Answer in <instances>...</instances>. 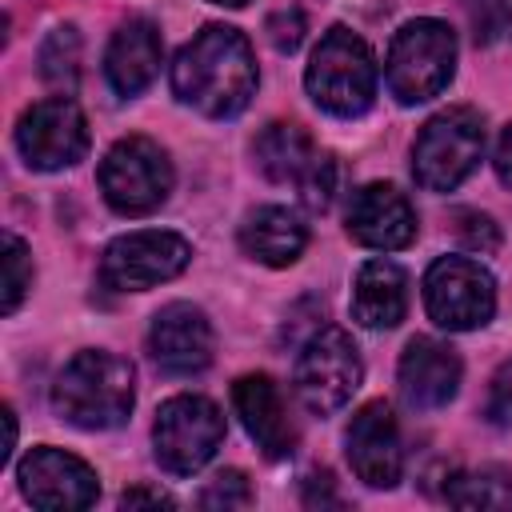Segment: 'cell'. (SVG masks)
Segmentation results:
<instances>
[{
    "mask_svg": "<svg viewBox=\"0 0 512 512\" xmlns=\"http://www.w3.org/2000/svg\"><path fill=\"white\" fill-rule=\"evenodd\" d=\"M232 408L268 460H288L296 452V424H292L288 404L272 376H264V372L240 376L232 384Z\"/></svg>",
    "mask_w": 512,
    "mask_h": 512,
    "instance_id": "cell-18",
    "label": "cell"
},
{
    "mask_svg": "<svg viewBox=\"0 0 512 512\" xmlns=\"http://www.w3.org/2000/svg\"><path fill=\"white\" fill-rule=\"evenodd\" d=\"M492 164H496V176H500V184H504V188H512V124L500 132Z\"/></svg>",
    "mask_w": 512,
    "mask_h": 512,
    "instance_id": "cell-31",
    "label": "cell"
},
{
    "mask_svg": "<svg viewBox=\"0 0 512 512\" xmlns=\"http://www.w3.org/2000/svg\"><path fill=\"white\" fill-rule=\"evenodd\" d=\"M12 444H16V416H12V408L4 404V448H0V460L12 456Z\"/></svg>",
    "mask_w": 512,
    "mask_h": 512,
    "instance_id": "cell-33",
    "label": "cell"
},
{
    "mask_svg": "<svg viewBox=\"0 0 512 512\" xmlns=\"http://www.w3.org/2000/svg\"><path fill=\"white\" fill-rule=\"evenodd\" d=\"M456 72V32L444 20H408L384 60V84L400 104H424L448 88Z\"/></svg>",
    "mask_w": 512,
    "mask_h": 512,
    "instance_id": "cell-4",
    "label": "cell"
},
{
    "mask_svg": "<svg viewBox=\"0 0 512 512\" xmlns=\"http://www.w3.org/2000/svg\"><path fill=\"white\" fill-rule=\"evenodd\" d=\"M160 72V28L144 16L124 20L104 52V76L116 96H140Z\"/></svg>",
    "mask_w": 512,
    "mask_h": 512,
    "instance_id": "cell-19",
    "label": "cell"
},
{
    "mask_svg": "<svg viewBox=\"0 0 512 512\" xmlns=\"http://www.w3.org/2000/svg\"><path fill=\"white\" fill-rule=\"evenodd\" d=\"M248 504H252V488L240 468L216 472L208 480V488L200 492V508H248Z\"/></svg>",
    "mask_w": 512,
    "mask_h": 512,
    "instance_id": "cell-26",
    "label": "cell"
},
{
    "mask_svg": "<svg viewBox=\"0 0 512 512\" xmlns=\"http://www.w3.org/2000/svg\"><path fill=\"white\" fill-rule=\"evenodd\" d=\"M120 504H124V508H136V504H164V508H172L176 500H172L168 492H160V488H128V492L120 496Z\"/></svg>",
    "mask_w": 512,
    "mask_h": 512,
    "instance_id": "cell-32",
    "label": "cell"
},
{
    "mask_svg": "<svg viewBox=\"0 0 512 512\" xmlns=\"http://www.w3.org/2000/svg\"><path fill=\"white\" fill-rule=\"evenodd\" d=\"M136 404V368L104 348L76 352L52 384V412L84 432L120 428Z\"/></svg>",
    "mask_w": 512,
    "mask_h": 512,
    "instance_id": "cell-2",
    "label": "cell"
},
{
    "mask_svg": "<svg viewBox=\"0 0 512 512\" xmlns=\"http://www.w3.org/2000/svg\"><path fill=\"white\" fill-rule=\"evenodd\" d=\"M264 32H268V40H272L276 52H296V48L304 44L308 20H304L300 8H280V12H272V16L264 20Z\"/></svg>",
    "mask_w": 512,
    "mask_h": 512,
    "instance_id": "cell-27",
    "label": "cell"
},
{
    "mask_svg": "<svg viewBox=\"0 0 512 512\" xmlns=\"http://www.w3.org/2000/svg\"><path fill=\"white\" fill-rule=\"evenodd\" d=\"M16 476H20L24 500L44 508V512H80V508H92L96 496H100L96 472L80 456H72L64 448H52V444L32 448L20 460Z\"/></svg>",
    "mask_w": 512,
    "mask_h": 512,
    "instance_id": "cell-13",
    "label": "cell"
},
{
    "mask_svg": "<svg viewBox=\"0 0 512 512\" xmlns=\"http://www.w3.org/2000/svg\"><path fill=\"white\" fill-rule=\"evenodd\" d=\"M192 260V244L180 232L140 228L116 236L100 256V280L112 292H148L180 276Z\"/></svg>",
    "mask_w": 512,
    "mask_h": 512,
    "instance_id": "cell-11",
    "label": "cell"
},
{
    "mask_svg": "<svg viewBox=\"0 0 512 512\" xmlns=\"http://www.w3.org/2000/svg\"><path fill=\"white\" fill-rule=\"evenodd\" d=\"M152 444H156V464L168 476H192L224 444V412L208 396H192V392L172 396L156 412Z\"/></svg>",
    "mask_w": 512,
    "mask_h": 512,
    "instance_id": "cell-8",
    "label": "cell"
},
{
    "mask_svg": "<svg viewBox=\"0 0 512 512\" xmlns=\"http://www.w3.org/2000/svg\"><path fill=\"white\" fill-rule=\"evenodd\" d=\"M408 312V276L396 260H368L352 280V320L364 328H396Z\"/></svg>",
    "mask_w": 512,
    "mask_h": 512,
    "instance_id": "cell-20",
    "label": "cell"
},
{
    "mask_svg": "<svg viewBox=\"0 0 512 512\" xmlns=\"http://www.w3.org/2000/svg\"><path fill=\"white\" fill-rule=\"evenodd\" d=\"M456 236L468 252H496L500 248V228L484 212H456Z\"/></svg>",
    "mask_w": 512,
    "mask_h": 512,
    "instance_id": "cell-28",
    "label": "cell"
},
{
    "mask_svg": "<svg viewBox=\"0 0 512 512\" xmlns=\"http://www.w3.org/2000/svg\"><path fill=\"white\" fill-rule=\"evenodd\" d=\"M148 352L156 360L160 372L168 376H196L212 364V324L204 316V308L176 300L164 304L152 316L148 328Z\"/></svg>",
    "mask_w": 512,
    "mask_h": 512,
    "instance_id": "cell-14",
    "label": "cell"
},
{
    "mask_svg": "<svg viewBox=\"0 0 512 512\" xmlns=\"http://www.w3.org/2000/svg\"><path fill=\"white\" fill-rule=\"evenodd\" d=\"M484 156V120L476 108L436 112L412 144V176L428 192H452L464 184Z\"/></svg>",
    "mask_w": 512,
    "mask_h": 512,
    "instance_id": "cell-5",
    "label": "cell"
},
{
    "mask_svg": "<svg viewBox=\"0 0 512 512\" xmlns=\"http://www.w3.org/2000/svg\"><path fill=\"white\" fill-rule=\"evenodd\" d=\"M208 4H220V8H244L248 0H208Z\"/></svg>",
    "mask_w": 512,
    "mask_h": 512,
    "instance_id": "cell-34",
    "label": "cell"
},
{
    "mask_svg": "<svg viewBox=\"0 0 512 512\" xmlns=\"http://www.w3.org/2000/svg\"><path fill=\"white\" fill-rule=\"evenodd\" d=\"M16 148L28 168L36 172H60L84 160L88 152V120L76 100L48 96L32 108H24L16 124Z\"/></svg>",
    "mask_w": 512,
    "mask_h": 512,
    "instance_id": "cell-12",
    "label": "cell"
},
{
    "mask_svg": "<svg viewBox=\"0 0 512 512\" xmlns=\"http://www.w3.org/2000/svg\"><path fill=\"white\" fill-rule=\"evenodd\" d=\"M256 168L272 184H292L300 204L312 212H324L336 192V160L316 148V140L300 124H268L252 144Z\"/></svg>",
    "mask_w": 512,
    "mask_h": 512,
    "instance_id": "cell-6",
    "label": "cell"
},
{
    "mask_svg": "<svg viewBox=\"0 0 512 512\" xmlns=\"http://www.w3.org/2000/svg\"><path fill=\"white\" fill-rule=\"evenodd\" d=\"M424 308L448 332L484 328L496 312V280L472 256H440L424 272Z\"/></svg>",
    "mask_w": 512,
    "mask_h": 512,
    "instance_id": "cell-10",
    "label": "cell"
},
{
    "mask_svg": "<svg viewBox=\"0 0 512 512\" xmlns=\"http://www.w3.org/2000/svg\"><path fill=\"white\" fill-rule=\"evenodd\" d=\"M40 76L44 84L72 92L80 84V32L72 24H60L48 32V40L40 44Z\"/></svg>",
    "mask_w": 512,
    "mask_h": 512,
    "instance_id": "cell-23",
    "label": "cell"
},
{
    "mask_svg": "<svg viewBox=\"0 0 512 512\" xmlns=\"http://www.w3.org/2000/svg\"><path fill=\"white\" fill-rule=\"evenodd\" d=\"M444 500L456 508H512V472L500 464L460 472L444 488Z\"/></svg>",
    "mask_w": 512,
    "mask_h": 512,
    "instance_id": "cell-22",
    "label": "cell"
},
{
    "mask_svg": "<svg viewBox=\"0 0 512 512\" xmlns=\"http://www.w3.org/2000/svg\"><path fill=\"white\" fill-rule=\"evenodd\" d=\"M304 504H308V508H344L332 472H312V476H304Z\"/></svg>",
    "mask_w": 512,
    "mask_h": 512,
    "instance_id": "cell-30",
    "label": "cell"
},
{
    "mask_svg": "<svg viewBox=\"0 0 512 512\" xmlns=\"http://www.w3.org/2000/svg\"><path fill=\"white\" fill-rule=\"evenodd\" d=\"M348 464L368 488H392L404 476V448L396 416L384 400H368L348 424Z\"/></svg>",
    "mask_w": 512,
    "mask_h": 512,
    "instance_id": "cell-16",
    "label": "cell"
},
{
    "mask_svg": "<svg viewBox=\"0 0 512 512\" xmlns=\"http://www.w3.org/2000/svg\"><path fill=\"white\" fill-rule=\"evenodd\" d=\"M460 356L456 348H448L444 340H432V336H412L400 352V368H396V380H400V396L408 408L416 412H432V408H444L456 388H460Z\"/></svg>",
    "mask_w": 512,
    "mask_h": 512,
    "instance_id": "cell-17",
    "label": "cell"
},
{
    "mask_svg": "<svg viewBox=\"0 0 512 512\" xmlns=\"http://www.w3.org/2000/svg\"><path fill=\"white\" fill-rule=\"evenodd\" d=\"M464 12L476 28V40L492 44L500 36H512V0H464Z\"/></svg>",
    "mask_w": 512,
    "mask_h": 512,
    "instance_id": "cell-25",
    "label": "cell"
},
{
    "mask_svg": "<svg viewBox=\"0 0 512 512\" xmlns=\"http://www.w3.org/2000/svg\"><path fill=\"white\" fill-rule=\"evenodd\" d=\"M256 80L252 44L228 24H204L172 60V92L212 120L240 116L256 96Z\"/></svg>",
    "mask_w": 512,
    "mask_h": 512,
    "instance_id": "cell-1",
    "label": "cell"
},
{
    "mask_svg": "<svg viewBox=\"0 0 512 512\" xmlns=\"http://www.w3.org/2000/svg\"><path fill=\"white\" fill-rule=\"evenodd\" d=\"M484 416H488V424H496V428H512V360H504V364L492 372L488 400H484Z\"/></svg>",
    "mask_w": 512,
    "mask_h": 512,
    "instance_id": "cell-29",
    "label": "cell"
},
{
    "mask_svg": "<svg viewBox=\"0 0 512 512\" xmlns=\"http://www.w3.org/2000/svg\"><path fill=\"white\" fill-rule=\"evenodd\" d=\"M32 288V256L28 244L16 232H4V296H0V312L12 316L20 308V300Z\"/></svg>",
    "mask_w": 512,
    "mask_h": 512,
    "instance_id": "cell-24",
    "label": "cell"
},
{
    "mask_svg": "<svg viewBox=\"0 0 512 512\" xmlns=\"http://www.w3.org/2000/svg\"><path fill=\"white\" fill-rule=\"evenodd\" d=\"M304 88L308 96L332 112V116H364L376 100V60L372 48L348 32V28H328L320 44L312 48V60L304 68Z\"/></svg>",
    "mask_w": 512,
    "mask_h": 512,
    "instance_id": "cell-3",
    "label": "cell"
},
{
    "mask_svg": "<svg viewBox=\"0 0 512 512\" xmlns=\"http://www.w3.org/2000/svg\"><path fill=\"white\" fill-rule=\"evenodd\" d=\"M172 180L176 172H172L168 152L148 136H124L100 160V192L108 208L120 216L156 212L168 200Z\"/></svg>",
    "mask_w": 512,
    "mask_h": 512,
    "instance_id": "cell-7",
    "label": "cell"
},
{
    "mask_svg": "<svg viewBox=\"0 0 512 512\" xmlns=\"http://www.w3.org/2000/svg\"><path fill=\"white\" fill-rule=\"evenodd\" d=\"M364 380V364L360 352L352 344V336L344 328H320L316 336H308L300 360H296V396L312 416H332L340 412L352 392Z\"/></svg>",
    "mask_w": 512,
    "mask_h": 512,
    "instance_id": "cell-9",
    "label": "cell"
},
{
    "mask_svg": "<svg viewBox=\"0 0 512 512\" xmlns=\"http://www.w3.org/2000/svg\"><path fill=\"white\" fill-rule=\"evenodd\" d=\"M344 224L356 244L376 252H396L416 240V208L396 184H384V180H372L352 192Z\"/></svg>",
    "mask_w": 512,
    "mask_h": 512,
    "instance_id": "cell-15",
    "label": "cell"
},
{
    "mask_svg": "<svg viewBox=\"0 0 512 512\" xmlns=\"http://www.w3.org/2000/svg\"><path fill=\"white\" fill-rule=\"evenodd\" d=\"M240 248L268 268H288L308 248V224L284 204H264L240 224Z\"/></svg>",
    "mask_w": 512,
    "mask_h": 512,
    "instance_id": "cell-21",
    "label": "cell"
}]
</instances>
